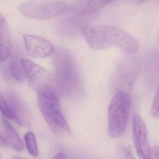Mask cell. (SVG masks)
<instances>
[{
    "instance_id": "obj_22",
    "label": "cell",
    "mask_w": 159,
    "mask_h": 159,
    "mask_svg": "<svg viewBox=\"0 0 159 159\" xmlns=\"http://www.w3.org/2000/svg\"><path fill=\"white\" fill-rule=\"evenodd\" d=\"M0 159H1V157H0Z\"/></svg>"
},
{
    "instance_id": "obj_20",
    "label": "cell",
    "mask_w": 159,
    "mask_h": 159,
    "mask_svg": "<svg viewBox=\"0 0 159 159\" xmlns=\"http://www.w3.org/2000/svg\"><path fill=\"white\" fill-rule=\"evenodd\" d=\"M12 159H25L23 158L20 157H14L12 158Z\"/></svg>"
},
{
    "instance_id": "obj_2",
    "label": "cell",
    "mask_w": 159,
    "mask_h": 159,
    "mask_svg": "<svg viewBox=\"0 0 159 159\" xmlns=\"http://www.w3.org/2000/svg\"><path fill=\"white\" fill-rule=\"evenodd\" d=\"M132 105L130 94L119 91L112 98L108 112V131L112 138L120 137L125 132Z\"/></svg>"
},
{
    "instance_id": "obj_13",
    "label": "cell",
    "mask_w": 159,
    "mask_h": 159,
    "mask_svg": "<svg viewBox=\"0 0 159 159\" xmlns=\"http://www.w3.org/2000/svg\"><path fill=\"white\" fill-rule=\"evenodd\" d=\"M26 147L29 154L33 157L38 156V150L36 143V138L33 133L31 132L26 133L24 136Z\"/></svg>"
},
{
    "instance_id": "obj_8",
    "label": "cell",
    "mask_w": 159,
    "mask_h": 159,
    "mask_svg": "<svg viewBox=\"0 0 159 159\" xmlns=\"http://www.w3.org/2000/svg\"><path fill=\"white\" fill-rule=\"evenodd\" d=\"M23 41L27 53L33 57L46 58L55 52L53 44L43 37L26 34L23 35Z\"/></svg>"
},
{
    "instance_id": "obj_14",
    "label": "cell",
    "mask_w": 159,
    "mask_h": 159,
    "mask_svg": "<svg viewBox=\"0 0 159 159\" xmlns=\"http://www.w3.org/2000/svg\"><path fill=\"white\" fill-rule=\"evenodd\" d=\"M117 159H136L129 146L121 145L119 148Z\"/></svg>"
},
{
    "instance_id": "obj_7",
    "label": "cell",
    "mask_w": 159,
    "mask_h": 159,
    "mask_svg": "<svg viewBox=\"0 0 159 159\" xmlns=\"http://www.w3.org/2000/svg\"><path fill=\"white\" fill-rule=\"evenodd\" d=\"M7 103L14 119L22 127H28L32 123V116L25 102L18 94L8 93Z\"/></svg>"
},
{
    "instance_id": "obj_4",
    "label": "cell",
    "mask_w": 159,
    "mask_h": 159,
    "mask_svg": "<svg viewBox=\"0 0 159 159\" xmlns=\"http://www.w3.org/2000/svg\"><path fill=\"white\" fill-rule=\"evenodd\" d=\"M21 63L29 85L38 95L47 96L57 93L55 79L49 71L26 59H21Z\"/></svg>"
},
{
    "instance_id": "obj_19",
    "label": "cell",
    "mask_w": 159,
    "mask_h": 159,
    "mask_svg": "<svg viewBox=\"0 0 159 159\" xmlns=\"http://www.w3.org/2000/svg\"><path fill=\"white\" fill-rule=\"evenodd\" d=\"M5 143L4 141L3 138L2 134H0V144L3 145Z\"/></svg>"
},
{
    "instance_id": "obj_17",
    "label": "cell",
    "mask_w": 159,
    "mask_h": 159,
    "mask_svg": "<svg viewBox=\"0 0 159 159\" xmlns=\"http://www.w3.org/2000/svg\"><path fill=\"white\" fill-rule=\"evenodd\" d=\"M150 159H159V148L157 146H154L151 148Z\"/></svg>"
},
{
    "instance_id": "obj_10",
    "label": "cell",
    "mask_w": 159,
    "mask_h": 159,
    "mask_svg": "<svg viewBox=\"0 0 159 159\" xmlns=\"http://www.w3.org/2000/svg\"><path fill=\"white\" fill-rule=\"evenodd\" d=\"M12 44L7 22L0 14V62L6 60L11 55Z\"/></svg>"
},
{
    "instance_id": "obj_6",
    "label": "cell",
    "mask_w": 159,
    "mask_h": 159,
    "mask_svg": "<svg viewBox=\"0 0 159 159\" xmlns=\"http://www.w3.org/2000/svg\"><path fill=\"white\" fill-rule=\"evenodd\" d=\"M133 138L135 150L140 159H150L151 148L146 125L142 117L136 114L133 119Z\"/></svg>"
},
{
    "instance_id": "obj_16",
    "label": "cell",
    "mask_w": 159,
    "mask_h": 159,
    "mask_svg": "<svg viewBox=\"0 0 159 159\" xmlns=\"http://www.w3.org/2000/svg\"><path fill=\"white\" fill-rule=\"evenodd\" d=\"M159 89L158 88L151 108V115L155 118H158L159 117Z\"/></svg>"
},
{
    "instance_id": "obj_11",
    "label": "cell",
    "mask_w": 159,
    "mask_h": 159,
    "mask_svg": "<svg viewBox=\"0 0 159 159\" xmlns=\"http://www.w3.org/2000/svg\"><path fill=\"white\" fill-rule=\"evenodd\" d=\"M115 0H82L74 8V11L79 14H89L101 10Z\"/></svg>"
},
{
    "instance_id": "obj_3",
    "label": "cell",
    "mask_w": 159,
    "mask_h": 159,
    "mask_svg": "<svg viewBox=\"0 0 159 159\" xmlns=\"http://www.w3.org/2000/svg\"><path fill=\"white\" fill-rule=\"evenodd\" d=\"M38 103L41 113L51 130L60 137H67L71 129L61 110L57 93L47 96L39 95Z\"/></svg>"
},
{
    "instance_id": "obj_9",
    "label": "cell",
    "mask_w": 159,
    "mask_h": 159,
    "mask_svg": "<svg viewBox=\"0 0 159 159\" xmlns=\"http://www.w3.org/2000/svg\"><path fill=\"white\" fill-rule=\"evenodd\" d=\"M2 136L5 143L17 152H22L24 149L22 140L15 128L5 117H2Z\"/></svg>"
},
{
    "instance_id": "obj_1",
    "label": "cell",
    "mask_w": 159,
    "mask_h": 159,
    "mask_svg": "<svg viewBox=\"0 0 159 159\" xmlns=\"http://www.w3.org/2000/svg\"><path fill=\"white\" fill-rule=\"evenodd\" d=\"M82 32L87 43L92 48L103 49L115 47L125 54L136 53L140 44L138 40L123 29L112 25L85 26Z\"/></svg>"
},
{
    "instance_id": "obj_15",
    "label": "cell",
    "mask_w": 159,
    "mask_h": 159,
    "mask_svg": "<svg viewBox=\"0 0 159 159\" xmlns=\"http://www.w3.org/2000/svg\"><path fill=\"white\" fill-rule=\"evenodd\" d=\"M0 111L6 117L9 119H12V115L7 105V103L4 99L3 97L2 96L1 93H0Z\"/></svg>"
},
{
    "instance_id": "obj_12",
    "label": "cell",
    "mask_w": 159,
    "mask_h": 159,
    "mask_svg": "<svg viewBox=\"0 0 159 159\" xmlns=\"http://www.w3.org/2000/svg\"><path fill=\"white\" fill-rule=\"evenodd\" d=\"M9 70L11 75L18 81L22 82L25 80V75L21 63L13 59L9 62Z\"/></svg>"
},
{
    "instance_id": "obj_21",
    "label": "cell",
    "mask_w": 159,
    "mask_h": 159,
    "mask_svg": "<svg viewBox=\"0 0 159 159\" xmlns=\"http://www.w3.org/2000/svg\"><path fill=\"white\" fill-rule=\"evenodd\" d=\"M142 1H146V0H142Z\"/></svg>"
},
{
    "instance_id": "obj_18",
    "label": "cell",
    "mask_w": 159,
    "mask_h": 159,
    "mask_svg": "<svg viewBox=\"0 0 159 159\" xmlns=\"http://www.w3.org/2000/svg\"><path fill=\"white\" fill-rule=\"evenodd\" d=\"M51 159H65V155L62 153H60L54 156Z\"/></svg>"
},
{
    "instance_id": "obj_5",
    "label": "cell",
    "mask_w": 159,
    "mask_h": 159,
    "mask_svg": "<svg viewBox=\"0 0 159 159\" xmlns=\"http://www.w3.org/2000/svg\"><path fill=\"white\" fill-rule=\"evenodd\" d=\"M69 8V5L63 1L32 0L21 3L19 10L29 18L48 20L64 14Z\"/></svg>"
}]
</instances>
